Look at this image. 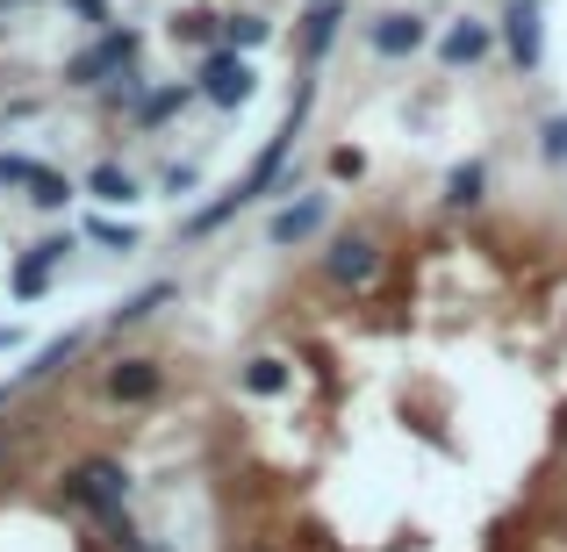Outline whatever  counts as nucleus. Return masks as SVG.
Here are the masks:
<instances>
[{"label": "nucleus", "instance_id": "f257e3e1", "mask_svg": "<svg viewBox=\"0 0 567 552\" xmlns=\"http://www.w3.org/2000/svg\"><path fill=\"white\" fill-rule=\"evenodd\" d=\"M65 502H80L86 517H115V510H130V467L123 459H80V467L65 473Z\"/></svg>", "mask_w": 567, "mask_h": 552}, {"label": "nucleus", "instance_id": "f03ea898", "mask_svg": "<svg viewBox=\"0 0 567 552\" xmlns=\"http://www.w3.org/2000/svg\"><path fill=\"white\" fill-rule=\"evenodd\" d=\"M137 51H144L137 29H130V22L115 29V22H109L94 43H86V51H72V58H65V86H101V80H115V72H123Z\"/></svg>", "mask_w": 567, "mask_h": 552}, {"label": "nucleus", "instance_id": "7ed1b4c3", "mask_svg": "<svg viewBox=\"0 0 567 552\" xmlns=\"http://www.w3.org/2000/svg\"><path fill=\"white\" fill-rule=\"evenodd\" d=\"M202 94L216 101V108H245L251 94H259V72H251V58L245 51H230V43H208V58H202Z\"/></svg>", "mask_w": 567, "mask_h": 552}, {"label": "nucleus", "instance_id": "20e7f679", "mask_svg": "<svg viewBox=\"0 0 567 552\" xmlns=\"http://www.w3.org/2000/svg\"><path fill=\"white\" fill-rule=\"evenodd\" d=\"M323 273H331V288H374V280H381V237H374V230L331 237V251H323Z\"/></svg>", "mask_w": 567, "mask_h": 552}, {"label": "nucleus", "instance_id": "39448f33", "mask_svg": "<svg viewBox=\"0 0 567 552\" xmlns=\"http://www.w3.org/2000/svg\"><path fill=\"white\" fill-rule=\"evenodd\" d=\"M503 51H511L517 72H539V58H546V14H539V0H511V8H503Z\"/></svg>", "mask_w": 567, "mask_h": 552}, {"label": "nucleus", "instance_id": "423d86ee", "mask_svg": "<svg viewBox=\"0 0 567 552\" xmlns=\"http://www.w3.org/2000/svg\"><path fill=\"white\" fill-rule=\"evenodd\" d=\"M331 222V194H302V201H288V208H274V222H266V237H274L280 251L288 244H309V237Z\"/></svg>", "mask_w": 567, "mask_h": 552}, {"label": "nucleus", "instance_id": "0eeeda50", "mask_svg": "<svg viewBox=\"0 0 567 552\" xmlns=\"http://www.w3.org/2000/svg\"><path fill=\"white\" fill-rule=\"evenodd\" d=\"M101 387H109V402H152L158 387H166V366L158 360H115Z\"/></svg>", "mask_w": 567, "mask_h": 552}, {"label": "nucleus", "instance_id": "6e6552de", "mask_svg": "<svg viewBox=\"0 0 567 552\" xmlns=\"http://www.w3.org/2000/svg\"><path fill=\"white\" fill-rule=\"evenodd\" d=\"M367 43H374V58H416L424 51V14H381L367 29Z\"/></svg>", "mask_w": 567, "mask_h": 552}, {"label": "nucleus", "instance_id": "1a4fd4ad", "mask_svg": "<svg viewBox=\"0 0 567 552\" xmlns=\"http://www.w3.org/2000/svg\"><path fill=\"white\" fill-rule=\"evenodd\" d=\"M338 22H346V0H309V14H302V65H317V58L338 43Z\"/></svg>", "mask_w": 567, "mask_h": 552}, {"label": "nucleus", "instance_id": "9d476101", "mask_svg": "<svg viewBox=\"0 0 567 552\" xmlns=\"http://www.w3.org/2000/svg\"><path fill=\"white\" fill-rule=\"evenodd\" d=\"M488 43H496V29H488V22H453V29L439 37V58L460 72V65H482V58H488Z\"/></svg>", "mask_w": 567, "mask_h": 552}, {"label": "nucleus", "instance_id": "9b49d317", "mask_svg": "<svg viewBox=\"0 0 567 552\" xmlns=\"http://www.w3.org/2000/svg\"><path fill=\"white\" fill-rule=\"evenodd\" d=\"M237 387H245V395H288V387H295V366L288 360H280V352H259V360H245V366H237Z\"/></svg>", "mask_w": 567, "mask_h": 552}, {"label": "nucleus", "instance_id": "f8f14e48", "mask_svg": "<svg viewBox=\"0 0 567 552\" xmlns=\"http://www.w3.org/2000/svg\"><path fill=\"white\" fill-rule=\"evenodd\" d=\"M216 37L230 43V51H259V43L274 37V22H266L259 8H237V14H216Z\"/></svg>", "mask_w": 567, "mask_h": 552}, {"label": "nucleus", "instance_id": "ddd939ff", "mask_svg": "<svg viewBox=\"0 0 567 552\" xmlns=\"http://www.w3.org/2000/svg\"><path fill=\"white\" fill-rule=\"evenodd\" d=\"M86 194L109 201V208H130L144 187H137V173H130V166H94V173H86Z\"/></svg>", "mask_w": 567, "mask_h": 552}, {"label": "nucleus", "instance_id": "4468645a", "mask_svg": "<svg viewBox=\"0 0 567 552\" xmlns=\"http://www.w3.org/2000/svg\"><path fill=\"white\" fill-rule=\"evenodd\" d=\"M101 108H109V115H137L144 108V72H137V58H130L109 86H101Z\"/></svg>", "mask_w": 567, "mask_h": 552}, {"label": "nucleus", "instance_id": "2eb2a0df", "mask_svg": "<svg viewBox=\"0 0 567 552\" xmlns=\"http://www.w3.org/2000/svg\"><path fill=\"white\" fill-rule=\"evenodd\" d=\"M187 101H194V86L173 80V86H158V94H144V108L130 115V123H137V129H158V123H173V115H181Z\"/></svg>", "mask_w": 567, "mask_h": 552}, {"label": "nucleus", "instance_id": "dca6fc26", "mask_svg": "<svg viewBox=\"0 0 567 552\" xmlns=\"http://www.w3.org/2000/svg\"><path fill=\"white\" fill-rule=\"evenodd\" d=\"M482 187H488V166H482V158L453 166V173H445V208H474V201H482Z\"/></svg>", "mask_w": 567, "mask_h": 552}, {"label": "nucleus", "instance_id": "f3484780", "mask_svg": "<svg viewBox=\"0 0 567 552\" xmlns=\"http://www.w3.org/2000/svg\"><path fill=\"white\" fill-rule=\"evenodd\" d=\"M72 360H80V337L65 331V337H51V345H43L37 360L22 366V381H51V373H58V366H72ZM22 381H14V387H22Z\"/></svg>", "mask_w": 567, "mask_h": 552}, {"label": "nucleus", "instance_id": "a211bd4d", "mask_svg": "<svg viewBox=\"0 0 567 552\" xmlns=\"http://www.w3.org/2000/svg\"><path fill=\"white\" fill-rule=\"evenodd\" d=\"M173 302V280H158V288H144V294H130V302L123 309H115V331H130V323H144V316H158V309H166Z\"/></svg>", "mask_w": 567, "mask_h": 552}, {"label": "nucleus", "instance_id": "6ab92c4d", "mask_svg": "<svg viewBox=\"0 0 567 552\" xmlns=\"http://www.w3.org/2000/svg\"><path fill=\"white\" fill-rule=\"evenodd\" d=\"M51 265H58V259H51V251L37 244V251H29L22 265H14V294H22V302H37V294L51 288Z\"/></svg>", "mask_w": 567, "mask_h": 552}, {"label": "nucleus", "instance_id": "aec40b11", "mask_svg": "<svg viewBox=\"0 0 567 552\" xmlns=\"http://www.w3.org/2000/svg\"><path fill=\"white\" fill-rule=\"evenodd\" d=\"M43 180H51V166H37V158H22V152H0V187H29L37 194Z\"/></svg>", "mask_w": 567, "mask_h": 552}, {"label": "nucleus", "instance_id": "412c9836", "mask_svg": "<svg viewBox=\"0 0 567 552\" xmlns=\"http://www.w3.org/2000/svg\"><path fill=\"white\" fill-rule=\"evenodd\" d=\"M86 237H94L101 251H137V230H130V222H101L94 216V222H86Z\"/></svg>", "mask_w": 567, "mask_h": 552}, {"label": "nucleus", "instance_id": "4be33fe9", "mask_svg": "<svg viewBox=\"0 0 567 552\" xmlns=\"http://www.w3.org/2000/svg\"><path fill=\"white\" fill-rule=\"evenodd\" d=\"M539 152L554 158V166H567V115H546L539 123Z\"/></svg>", "mask_w": 567, "mask_h": 552}, {"label": "nucleus", "instance_id": "5701e85b", "mask_svg": "<svg viewBox=\"0 0 567 552\" xmlns=\"http://www.w3.org/2000/svg\"><path fill=\"white\" fill-rule=\"evenodd\" d=\"M158 187H166L173 201H187V194L202 187V173H194V166H166V173H158Z\"/></svg>", "mask_w": 567, "mask_h": 552}, {"label": "nucleus", "instance_id": "b1692460", "mask_svg": "<svg viewBox=\"0 0 567 552\" xmlns=\"http://www.w3.org/2000/svg\"><path fill=\"white\" fill-rule=\"evenodd\" d=\"M29 201H37V208H65V201H72V180H65V173H51V180L29 194Z\"/></svg>", "mask_w": 567, "mask_h": 552}, {"label": "nucleus", "instance_id": "393cba45", "mask_svg": "<svg viewBox=\"0 0 567 552\" xmlns=\"http://www.w3.org/2000/svg\"><path fill=\"white\" fill-rule=\"evenodd\" d=\"M65 8H72V14H80V22H86V29H109V0H65Z\"/></svg>", "mask_w": 567, "mask_h": 552}, {"label": "nucleus", "instance_id": "a878e982", "mask_svg": "<svg viewBox=\"0 0 567 552\" xmlns=\"http://www.w3.org/2000/svg\"><path fill=\"white\" fill-rule=\"evenodd\" d=\"M0 467H8V430H0Z\"/></svg>", "mask_w": 567, "mask_h": 552}, {"label": "nucleus", "instance_id": "bb28decb", "mask_svg": "<svg viewBox=\"0 0 567 552\" xmlns=\"http://www.w3.org/2000/svg\"><path fill=\"white\" fill-rule=\"evenodd\" d=\"M560 445H567V416H560Z\"/></svg>", "mask_w": 567, "mask_h": 552}, {"label": "nucleus", "instance_id": "cd10ccee", "mask_svg": "<svg viewBox=\"0 0 567 552\" xmlns=\"http://www.w3.org/2000/svg\"><path fill=\"white\" fill-rule=\"evenodd\" d=\"M0 8H8V0H0Z\"/></svg>", "mask_w": 567, "mask_h": 552}]
</instances>
